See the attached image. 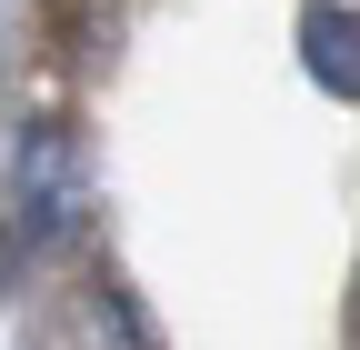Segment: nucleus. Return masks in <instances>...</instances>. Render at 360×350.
<instances>
[{"mask_svg": "<svg viewBox=\"0 0 360 350\" xmlns=\"http://www.w3.org/2000/svg\"><path fill=\"white\" fill-rule=\"evenodd\" d=\"M80 231V141L70 130H30L20 170H11V221H0V271H40L60 240Z\"/></svg>", "mask_w": 360, "mask_h": 350, "instance_id": "nucleus-1", "label": "nucleus"}, {"mask_svg": "<svg viewBox=\"0 0 360 350\" xmlns=\"http://www.w3.org/2000/svg\"><path fill=\"white\" fill-rule=\"evenodd\" d=\"M350 40H360V20H350V11H310V70H321L340 101L360 91V60H350Z\"/></svg>", "mask_w": 360, "mask_h": 350, "instance_id": "nucleus-2", "label": "nucleus"}]
</instances>
